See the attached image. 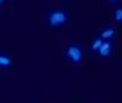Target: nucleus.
Listing matches in <instances>:
<instances>
[{
  "label": "nucleus",
  "mask_w": 122,
  "mask_h": 103,
  "mask_svg": "<svg viewBox=\"0 0 122 103\" xmlns=\"http://www.w3.org/2000/svg\"><path fill=\"white\" fill-rule=\"evenodd\" d=\"M68 13L64 10H55L46 17V23L51 27H61L68 21Z\"/></svg>",
  "instance_id": "1"
},
{
  "label": "nucleus",
  "mask_w": 122,
  "mask_h": 103,
  "mask_svg": "<svg viewBox=\"0 0 122 103\" xmlns=\"http://www.w3.org/2000/svg\"><path fill=\"white\" fill-rule=\"evenodd\" d=\"M65 57L70 59L74 64L80 65L82 62V49L78 44H69L65 51Z\"/></svg>",
  "instance_id": "2"
},
{
  "label": "nucleus",
  "mask_w": 122,
  "mask_h": 103,
  "mask_svg": "<svg viewBox=\"0 0 122 103\" xmlns=\"http://www.w3.org/2000/svg\"><path fill=\"white\" fill-rule=\"evenodd\" d=\"M114 36H115V30H114L113 27L108 26V27H106V29H103V30L101 31L100 38H101L102 40H104V41H109Z\"/></svg>",
  "instance_id": "3"
},
{
  "label": "nucleus",
  "mask_w": 122,
  "mask_h": 103,
  "mask_svg": "<svg viewBox=\"0 0 122 103\" xmlns=\"http://www.w3.org/2000/svg\"><path fill=\"white\" fill-rule=\"evenodd\" d=\"M97 52H98L100 57H108L112 52V43L110 41H103Z\"/></svg>",
  "instance_id": "4"
},
{
  "label": "nucleus",
  "mask_w": 122,
  "mask_h": 103,
  "mask_svg": "<svg viewBox=\"0 0 122 103\" xmlns=\"http://www.w3.org/2000/svg\"><path fill=\"white\" fill-rule=\"evenodd\" d=\"M12 65V58L5 53H0V68H8Z\"/></svg>",
  "instance_id": "5"
},
{
  "label": "nucleus",
  "mask_w": 122,
  "mask_h": 103,
  "mask_svg": "<svg viewBox=\"0 0 122 103\" xmlns=\"http://www.w3.org/2000/svg\"><path fill=\"white\" fill-rule=\"evenodd\" d=\"M102 43H103V40H102L100 37L95 38V39L92 40V43H91L90 50H91V51H98L100 47H101V45H102Z\"/></svg>",
  "instance_id": "6"
},
{
  "label": "nucleus",
  "mask_w": 122,
  "mask_h": 103,
  "mask_svg": "<svg viewBox=\"0 0 122 103\" xmlns=\"http://www.w3.org/2000/svg\"><path fill=\"white\" fill-rule=\"evenodd\" d=\"M114 19L117 24H122V7H117L114 12Z\"/></svg>",
  "instance_id": "7"
},
{
  "label": "nucleus",
  "mask_w": 122,
  "mask_h": 103,
  "mask_svg": "<svg viewBox=\"0 0 122 103\" xmlns=\"http://www.w3.org/2000/svg\"><path fill=\"white\" fill-rule=\"evenodd\" d=\"M4 2H5V1H4V0H0V5H2V4H4Z\"/></svg>",
  "instance_id": "8"
}]
</instances>
